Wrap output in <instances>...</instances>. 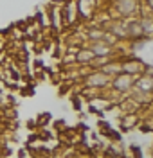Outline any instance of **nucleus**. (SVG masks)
Returning <instances> with one entry per match:
<instances>
[{"label": "nucleus", "instance_id": "1", "mask_svg": "<svg viewBox=\"0 0 153 158\" xmlns=\"http://www.w3.org/2000/svg\"><path fill=\"white\" fill-rule=\"evenodd\" d=\"M110 83H112V79L104 72H96V74H92V76L87 77V85L92 86V88H103V86H106Z\"/></svg>", "mask_w": 153, "mask_h": 158}, {"label": "nucleus", "instance_id": "2", "mask_svg": "<svg viewBox=\"0 0 153 158\" xmlns=\"http://www.w3.org/2000/svg\"><path fill=\"white\" fill-rule=\"evenodd\" d=\"M133 77L130 76V74H121V76H117V77L112 81V85H113V88L117 90V92H128V90L133 86Z\"/></svg>", "mask_w": 153, "mask_h": 158}, {"label": "nucleus", "instance_id": "3", "mask_svg": "<svg viewBox=\"0 0 153 158\" xmlns=\"http://www.w3.org/2000/svg\"><path fill=\"white\" fill-rule=\"evenodd\" d=\"M117 6H119V9H121L122 13H132V11L135 9V2H133V0H119Z\"/></svg>", "mask_w": 153, "mask_h": 158}, {"label": "nucleus", "instance_id": "4", "mask_svg": "<svg viewBox=\"0 0 153 158\" xmlns=\"http://www.w3.org/2000/svg\"><path fill=\"white\" fill-rule=\"evenodd\" d=\"M92 52H94L96 56H104V54H110V49H108L104 43H97V45L92 47Z\"/></svg>", "mask_w": 153, "mask_h": 158}, {"label": "nucleus", "instance_id": "5", "mask_svg": "<svg viewBox=\"0 0 153 158\" xmlns=\"http://www.w3.org/2000/svg\"><path fill=\"white\" fill-rule=\"evenodd\" d=\"M135 120H137V115L135 113H128L126 117H124V120H122V128L124 129H130L135 126Z\"/></svg>", "mask_w": 153, "mask_h": 158}, {"label": "nucleus", "instance_id": "6", "mask_svg": "<svg viewBox=\"0 0 153 158\" xmlns=\"http://www.w3.org/2000/svg\"><path fill=\"white\" fill-rule=\"evenodd\" d=\"M96 58V54L92 50H79L78 52V61H90Z\"/></svg>", "mask_w": 153, "mask_h": 158}, {"label": "nucleus", "instance_id": "7", "mask_svg": "<svg viewBox=\"0 0 153 158\" xmlns=\"http://www.w3.org/2000/svg\"><path fill=\"white\" fill-rule=\"evenodd\" d=\"M104 135H108V138H112V140H115V142H121V133H119V131H113L112 128L106 129Z\"/></svg>", "mask_w": 153, "mask_h": 158}, {"label": "nucleus", "instance_id": "8", "mask_svg": "<svg viewBox=\"0 0 153 158\" xmlns=\"http://www.w3.org/2000/svg\"><path fill=\"white\" fill-rule=\"evenodd\" d=\"M141 31H144V32H151L153 31V22L151 20H142V22H141Z\"/></svg>", "mask_w": 153, "mask_h": 158}, {"label": "nucleus", "instance_id": "9", "mask_svg": "<svg viewBox=\"0 0 153 158\" xmlns=\"http://www.w3.org/2000/svg\"><path fill=\"white\" fill-rule=\"evenodd\" d=\"M90 36H92L94 40H103V36H104V34H103L101 31H92V32H90Z\"/></svg>", "mask_w": 153, "mask_h": 158}, {"label": "nucleus", "instance_id": "10", "mask_svg": "<svg viewBox=\"0 0 153 158\" xmlns=\"http://www.w3.org/2000/svg\"><path fill=\"white\" fill-rule=\"evenodd\" d=\"M150 4H151V6H153V0H150Z\"/></svg>", "mask_w": 153, "mask_h": 158}]
</instances>
